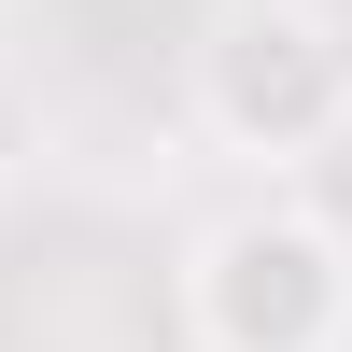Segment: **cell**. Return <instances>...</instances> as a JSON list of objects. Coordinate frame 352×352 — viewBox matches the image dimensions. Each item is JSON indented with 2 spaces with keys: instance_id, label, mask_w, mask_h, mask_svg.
Instances as JSON below:
<instances>
[{
  "instance_id": "cell-1",
  "label": "cell",
  "mask_w": 352,
  "mask_h": 352,
  "mask_svg": "<svg viewBox=\"0 0 352 352\" xmlns=\"http://www.w3.org/2000/svg\"><path fill=\"white\" fill-rule=\"evenodd\" d=\"M184 338L197 352H338L352 338V240L296 197L226 212L184 268Z\"/></svg>"
},
{
  "instance_id": "cell-2",
  "label": "cell",
  "mask_w": 352,
  "mask_h": 352,
  "mask_svg": "<svg viewBox=\"0 0 352 352\" xmlns=\"http://www.w3.org/2000/svg\"><path fill=\"white\" fill-rule=\"evenodd\" d=\"M197 113H212L240 155H310L352 113V56H338L324 14H296V0H240V14L197 43Z\"/></svg>"
}]
</instances>
